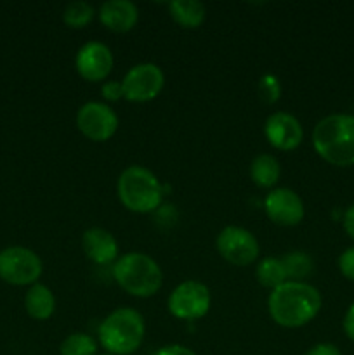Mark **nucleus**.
I'll return each mask as SVG.
<instances>
[{"label": "nucleus", "mask_w": 354, "mask_h": 355, "mask_svg": "<svg viewBox=\"0 0 354 355\" xmlns=\"http://www.w3.org/2000/svg\"><path fill=\"white\" fill-rule=\"evenodd\" d=\"M259 94H260V99L267 104H273L280 99V94H281V87L280 82H278L276 76L273 75H266L260 78L259 82Z\"/></svg>", "instance_id": "23"}, {"label": "nucleus", "mask_w": 354, "mask_h": 355, "mask_svg": "<svg viewBox=\"0 0 354 355\" xmlns=\"http://www.w3.org/2000/svg\"><path fill=\"white\" fill-rule=\"evenodd\" d=\"M344 229L347 234L354 239V205L347 208L346 215H344Z\"/></svg>", "instance_id": "29"}, {"label": "nucleus", "mask_w": 354, "mask_h": 355, "mask_svg": "<svg viewBox=\"0 0 354 355\" xmlns=\"http://www.w3.org/2000/svg\"><path fill=\"white\" fill-rule=\"evenodd\" d=\"M172 19L183 28H198L205 21V7L196 0H174L169 3Z\"/></svg>", "instance_id": "17"}, {"label": "nucleus", "mask_w": 354, "mask_h": 355, "mask_svg": "<svg viewBox=\"0 0 354 355\" xmlns=\"http://www.w3.org/2000/svg\"><path fill=\"white\" fill-rule=\"evenodd\" d=\"M118 198L127 210L149 214L162 205L163 189L155 173L139 165H132L118 177Z\"/></svg>", "instance_id": "3"}, {"label": "nucleus", "mask_w": 354, "mask_h": 355, "mask_svg": "<svg viewBox=\"0 0 354 355\" xmlns=\"http://www.w3.org/2000/svg\"><path fill=\"white\" fill-rule=\"evenodd\" d=\"M76 125L87 139L103 142L115 135L118 128V118L108 104L87 103L78 110Z\"/></svg>", "instance_id": "10"}, {"label": "nucleus", "mask_w": 354, "mask_h": 355, "mask_svg": "<svg viewBox=\"0 0 354 355\" xmlns=\"http://www.w3.org/2000/svg\"><path fill=\"white\" fill-rule=\"evenodd\" d=\"M24 307H26V312L31 318L37 319V321H45L54 312V295L44 284H33L28 290L26 298H24Z\"/></svg>", "instance_id": "16"}, {"label": "nucleus", "mask_w": 354, "mask_h": 355, "mask_svg": "<svg viewBox=\"0 0 354 355\" xmlns=\"http://www.w3.org/2000/svg\"><path fill=\"white\" fill-rule=\"evenodd\" d=\"M266 214L274 224L283 227H294L304 218V203L297 193L285 187L273 189L264 201Z\"/></svg>", "instance_id": "11"}, {"label": "nucleus", "mask_w": 354, "mask_h": 355, "mask_svg": "<svg viewBox=\"0 0 354 355\" xmlns=\"http://www.w3.org/2000/svg\"><path fill=\"white\" fill-rule=\"evenodd\" d=\"M113 276L117 283L139 298H148L158 293L163 283V274L158 263L144 253H127L115 262Z\"/></svg>", "instance_id": "5"}, {"label": "nucleus", "mask_w": 354, "mask_h": 355, "mask_svg": "<svg viewBox=\"0 0 354 355\" xmlns=\"http://www.w3.org/2000/svg\"><path fill=\"white\" fill-rule=\"evenodd\" d=\"M339 269L349 281H354V246L347 248L339 259Z\"/></svg>", "instance_id": "24"}, {"label": "nucleus", "mask_w": 354, "mask_h": 355, "mask_svg": "<svg viewBox=\"0 0 354 355\" xmlns=\"http://www.w3.org/2000/svg\"><path fill=\"white\" fill-rule=\"evenodd\" d=\"M163 83L165 78L158 66L151 62L137 64L125 75L121 82L124 97L132 103H148L162 92Z\"/></svg>", "instance_id": "9"}, {"label": "nucleus", "mask_w": 354, "mask_h": 355, "mask_svg": "<svg viewBox=\"0 0 354 355\" xmlns=\"http://www.w3.org/2000/svg\"><path fill=\"white\" fill-rule=\"evenodd\" d=\"M42 260L31 250L23 246H10L0 252V277L6 283L24 286L40 277Z\"/></svg>", "instance_id": "6"}, {"label": "nucleus", "mask_w": 354, "mask_h": 355, "mask_svg": "<svg viewBox=\"0 0 354 355\" xmlns=\"http://www.w3.org/2000/svg\"><path fill=\"white\" fill-rule=\"evenodd\" d=\"M137 7L130 0H110L101 6L99 19L108 30L125 33L130 31L137 23Z\"/></svg>", "instance_id": "14"}, {"label": "nucleus", "mask_w": 354, "mask_h": 355, "mask_svg": "<svg viewBox=\"0 0 354 355\" xmlns=\"http://www.w3.org/2000/svg\"><path fill=\"white\" fill-rule=\"evenodd\" d=\"M305 355H340V350L332 343H318Z\"/></svg>", "instance_id": "26"}, {"label": "nucleus", "mask_w": 354, "mask_h": 355, "mask_svg": "<svg viewBox=\"0 0 354 355\" xmlns=\"http://www.w3.org/2000/svg\"><path fill=\"white\" fill-rule=\"evenodd\" d=\"M96 342L85 333H73L61 343V355H96Z\"/></svg>", "instance_id": "22"}, {"label": "nucleus", "mask_w": 354, "mask_h": 355, "mask_svg": "<svg viewBox=\"0 0 354 355\" xmlns=\"http://www.w3.org/2000/svg\"><path fill=\"white\" fill-rule=\"evenodd\" d=\"M312 146L335 166L354 165V114H330L312 130Z\"/></svg>", "instance_id": "2"}, {"label": "nucleus", "mask_w": 354, "mask_h": 355, "mask_svg": "<svg viewBox=\"0 0 354 355\" xmlns=\"http://www.w3.org/2000/svg\"><path fill=\"white\" fill-rule=\"evenodd\" d=\"M285 270H287V277L298 281L307 277L312 272V260L307 253L304 252H290L285 257H281Z\"/></svg>", "instance_id": "20"}, {"label": "nucleus", "mask_w": 354, "mask_h": 355, "mask_svg": "<svg viewBox=\"0 0 354 355\" xmlns=\"http://www.w3.org/2000/svg\"><path fill=\"white\" fill-rule=\"evenodd\" d=\"M269 314L283 328H301L318 315L321 295L314 286L302 281H287L269 295Z\"/></svg>", "instance_id": "1"}, {"label": "nucleus", "mask_w": 354, "mask_h": 355, "mask_svg": "<svg viewBox=\"0 0 354 355\" xmlns=\"http://www.w3.org/2000/svg\"><path fill=\"white\" fill-rule=\"evenodd\" d=\"M106 355H111V354H106Z\"/></svg>", "instance_id": "30"}, {"label": "nucleus", "mask_w": 354, "mask_h": 355, "mask_svg": "<svg viewBox=\"0 0 354 355\" xmlns=\"http://www.w3.org/2000/svg\"><path fill=\"white\" fill-rule=\"evenodd\" d=\"M113 68L111 51L101 42H87L76 54V71L89 82H101Z\"/></svg>", "instance_id": "12"}, {"label": "nucleus", "mask_w": 354, "mask_h": 355, "mask_svg": "<svg viewBox=\"0 0 354 355\" xmlns=\"http://www.w3.org/2000/svg\"><path fill=\"white\" fill-rule=\"evenodd\" d=\"M266 137L271 146L281 151H292L298 148L304 139V130H302L301 121L288 113H274L267 118Z\"/></svg>", "instance_id": "13"}, {"label": "nucleus", "mask_w": 354, "mask_h": 355, "mask_svg": "<svg viewBox=\"0 0 354 355\" xmlns=\"http://www.w3.org/2000/svg\"><path fill=\"white\" fill-rule=\"evenodd\" d=\"M208 309H210V291L198 281H184L169 297L170 314L184 321L203 318Z\"/></svg>", "instance_id": "7"}, {"label": "nucleus", "mask_w": 354, "mask_h": 355, "mask_svg": "<svg viewBox=\"0 0 354 355\" xmlns=\"http://www.w3.org/2000/svg\"><path fill=\"white\" fill-rule=\"evenodd\" d=\"M82 248L85 252L87 259L94 263H111L117 260L118 245L113 234L101 227H92L85 231L82 238Z\"/></svg>", "instance_id": "15"}, {"label": "nucleus", "mask_w": 354, "mask_h": 355, "mask_svg": "<svg viewBox=\"0 0 354 355\" xmlns=\"http://www.w3.org/2000/svg\"><path fill=\"white\" fill-rule=\"evenodd\" d=\"M103 97L108 101H118L120 97H124V87L120 82H106L101 89Z\"/></svg>", "instance_id": "25"}, {"label": "nucleus", "mask_w": 354, "mask_h": 355, "mask_svg": "<svg viewBox=\"0 0 354 355\" xmlns=\"http://www.w3.org/2000/svg\"><path fill=\"white\" fill-rule=\"evenodd\" d=\"M217 252L233 266H248L259 257V243L255 236L242 227H226L217 236Z\"/></svg>", "instance_id": "8"}, {"label": "nucleus", "mask_w": 354, "mask_h": 355, "mask_svg": "<svg viewBox=\"0 0 354 355\" xmlns=\"http://www.w3.org/2000/svg\"><path fill=\"white\" fill-rule=\"evenodd\" d=\"M344 331H346L347 338H349L351 342H354V304L351 305L346 318H344Z\"/></svg>", "instance_id": "28"}, {"label": "nucleus", "mask_w": 354, "mask_h": 355, "mask_svg": "<svg viewBox=\"0 0 354 355\" xmlns=\"http://www.w3.org/2000/svg\"><path fill=\"white\" fill-rule=\"evenodd\" d=\"M280 163L274 156L260 155L250 165V177L259 187H273L280 179Z\"/></svg>", "instance_id": "18"}, {"label": "nucleus", "mask_w": 354, "mask_h": 355, "mask_svg": "<svg viewBox=\"0 0 354 355\" xmlns=\"http://www.w3.org/2000/svg\"><path fill=\"white\" fill-rule=\"evenodd\" d=\"M62 19L68 26L71 28H83L94 19V7L90 3L76 0L66 6L65 12H62Z\"/></svg>", "instance_id": "21"}, {"label": "nucleus", "mask_w": 354, "mask_h": 355, "mask_svg": "<svg viewBox=\"0 0 354 355\" xmlns=\"http://www.w3.org/2000/svg\"><path fill=\"white\" fill-rule=\"evenodd\" d=\"M287 270H285L281 259H264L257 266V281L266 288H278L287 283Z\"/></svg>", "instance_id": "19"}, {"label": "nucleus", "mask_w": 354, "mask_h": 355, "mask_svg": "<svg viewBox=\"0 0 354 355\" xmlns=\"http://www.w3.org/2000/svg\"><path fill=\"white\" fill-rule=\"evenodd\" d=\"M155 355H196V354L183 345H167L163 347V349L156 350Z\"/></svg>", "instance_id": "27"}, {"label": "nucleus", "mask_w": 354, "mask_h": 355, "mask_svg": "<svg viewBox=\"0 0 354 355\" xmlns=\"http://www.w3.org/2000/svg\"><path fill=\"white\" fill-rule=\"evenodd\" d=\"M144 338V319L134 309L111 312L99 326V342L113 355H130Z\"/></svg>", "instance_id": "4"}]
</instances>
